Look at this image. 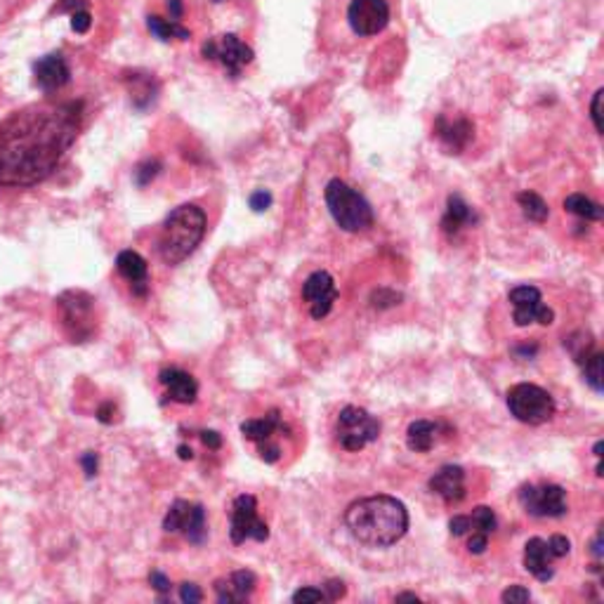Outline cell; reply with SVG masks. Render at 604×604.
Listing matches in <instances>:
<instances>
[{"label": "cell", "mask_w": 604, "mask_h": 604, "mask_svg": "<svg viewBox=\"0 0 604 604\" xmlns=\"http://www.w3.org/2000/svg\"><path fill=\"white\" fill-rule=\"evenodd\" d=\"M80 102L31 104L0 126V184L33 187L48 180L76 142Z\"/></svg>", "instance_id": "1"}, {"label": "cell", "mask_w": 604, "mask_h": 604, "mask_svg": "<svg viewBox=\"0 0 604 604\" xmlns=\"http://www.w3.org/2000/svg\"><path fill=\"white\" fill-rule=\"evenodd\" d=\"M394 0H321L319 38L328 50H347L373 41L390 26Z\"/></svg>", "instance_id": "2"}, {"label": "cell", "mask_w": 604, "mask_h": 604, "mask_svg": "<svg viewBox=\"0 0 604 604\" xmlns=\"http://www.w3.org/2000/svg\"><path fill=\"white\" fill-rule=\"evenodd\" d=\"M344 524L359 543L369 548H390L409 532V510L394 495H369L344 510Z\"/></svg>", "instance_id": "3"}, {"label": "cell", "mask_w": 604, "mask_h": 604, "mask_svg": "<svg viewBox=\"0 0 604 604\" xmlns=\"http://www.w3.org/2000/svg\"><path fill=\"white\" fill-rule=\"evenodd\" d=\"M208 230V218L196 203L177 206L165 218L158 234V255L165 265H180L199 248Z\"/></svg>", "instance_id": "4"}, {"label": "cell", "mask_w": 604, "mask_h": 604, "mask_svg": "<svg viewBox=\"0 0 604 604\" xmlns=\"http://www.w3.org/2000/svg\"><path fill=\"white\" fill-rule=\"evenodd\" d=\"M324 199H326L333 222L338 224L343 231L362 234V231H369L373 227L375 215L369 201L340 177H333L328 182L326 189H324Z\"/></svg>", "instance_id": "5"}, {"label": "cell", "mask_w": 604, "mask_h": 604, "mask_svg": "<svg viewBox=\"0 0 604 604\" xmlns=\"http://www.w3.org/2000/svg\"><path fill=\"white\" fill-rule=\"evenodd\" d=\"M508 409L520 423L543 425L555 416V399L543 387L520 382L508 390Z\"/></svg>", "instance_id": "6"}, {"label": "cell", "mask_w": 604, "mask_h": 604, "mask_svg": "<svg viewBox=\"0 0 604 604\" xmlns=\"http://www.w3.org/2000/svg\"><path fill=\"white\" fill-rule=\"evenodd\" d=\"M338 441L344 451H362L371 441L381 437V420L371 416L366 409L344 406L338 413Z\"/></svg>", "instance_id": "7"}, {"label": "cell", "mask_w": 604, "mask_h": 604, "mask_svg": "<svg viewBox=\"0 0 604 604\" xmlns=\"http://www.w3.org/2000/svg\"><path fill=\"white\" fill-rule=\"evenodd\" d=\"M520 503L532 517L541 520H560L569 513L567 491L560 484H526L520 489Z\"/></svg>", "instance_id": "8"}, {"label": "cell", "mask_w": 604, "mask_h": 604, "mask_svg": "<svg viewBox=\"0 0 604 604\" xmlns=\"http://www.w3.org/2000/svg\"><path fill=\"white\" fill-rule=\"evenodd\" d=\"M230 536L231 543L241 545L246 541H267L269 538V526L258 517V501L255 495L241 494L234 498L230 517Z\"/></svg>", "instance_id": "9"}, {"label": "cell", "mask_w": 604, "mask_h": 604, "mask_svg": "<svg viewBox=\"0 0 604 604\" xmlns=\"http://www.w3.org/2000/svg\"><path fill=\"white\" fill-rule=\"evenodd\" d=\"M164 529L168 533L182 532L189 543H203L206 541L208 526H206V510L201 503L175 501L170 505L168 514L164 520Z\"/></svg>", "instance_id": "10"}, {"label": "cell", "mask_w": 604, "mask_h": 604, "mask_svg": "<svg viewBox=\"0 0 604 604\" xmlns=\"http://www.w3.org/2000/svg\"><path fill=\"white\" fill-rule=\"evenodd\" d=\"M92 302L95 300L83 290H67L60 297L61 319L73 343H85L92 335Z\"/></svg>", "instance_id": "11"}, {"label": "cell", "mask_w": 604, "mask_h": 604, "mask_svg": "<svg viewBox=\"0 0 604 604\" xmlns=\"http://www.w3.org/2000/svg\"><path fill=\"white\" fill-rule=\"evenodd\" d=\"M201 52H203L206 60L222 61V67L227 69V73H230L231 79H239V76H241V69L246 67V64H250L255 57L253 48L246 45L236 33H227V36H222L220 41L203 42Z\"/></svg>", "instance_id": "12"}, {"label": "cell", "mask_w": 604, "mask_h": 604, "mask_svg": "<svg viewBox=\"0 0 604 604\" xmlns=\"http://www.w3.org/2000/svg\"><path fill=\"white\" fill-rule=\"evenodd\" d=\"M508 300L513 302V321L517 326H529L533 321L550 326L555 321V312L543 305L541 290L536 286H517L510 290Z\"/></svg>", "instance_id": "13"}, {"label": "cell", "mask_w": 604, "mask_h": 604, "mask_svg": "<svg viewBox=\"0 0 604 604\" xmlns=\"http://www.w3.org/2000/svg\"><path fill=\"white\" fill-rule=\"evenodd\" d=\"M302 300L309 305V315L312 319H326L331 315L333 302L338 300V288L335 281L328 272L309 274L302 284Z\"/></svg>", "instance_id": "14"}, {"label": "cell", "mask_w": 604, "mask_h": 604, "mask_svg": "<svg viewBox=\"0 0 604 604\" xmlns=\"http://www.w3.org/2000/svg\"><path fill=\"white\" fill-rule=\"evenodd\" d=\"M33 73H36V85L42 92H55L61 90L64 85L71 80V69H69L67 60L61 52H52L45 55L33 64Z\"/></svg>", "instance_id": "15"}, {"label": "cell", "mask_w": 604, "mask_h": 604, "mask_svg": "<svg viewBox=\"0 0 604 604\" xmlns=\"http://www.w3.org/2000/svg\"><path fill=\"white\" fill-rule=\"evenodd\" d=\"M429 489L448 505H456L466 498V470L460 466H444L432 475Z\"/></svg>", "instance_id": "16"}, {"label": "cell", "mask_w": 604, "mask_h": 604, "mask_svg": "<svg viewBox=\"0 0 604 604\" xmlns=\"http://www.w3.org/2000/svg\"><path fill=\"white\" fill-rule=\"evenodd\" d=\"M435 135L451 154H460V151L470 145L475 127H472V123L467 121V118H463V116L448 118V116L441 114L435 123Z\"/></svg>", "instance_id": "17"}, {"label": "cell", "mask_w": 604, "mask_h": 604, "mask_svg": "<svg viewBox=\"0 0 604 604\" xmlns=\"http://www.w3.org/2000/svg\"><path fill=\"white\" fill-rule=\"evenodd\" d=\"M116 269H118V274L126 281H130L135 296H146V288H149V265H146L142 255L135 253V250H121L118 258H116Z\"/></svg>", "instance_id": "18"}, {"label": "cell", "mask_w": 604, "mask_h": 604, "mask_svg": "<svg viewBox=\"0 0 604 604\" xmlns=\"http://www.w3.org/2000/svg\"><path fill=\"white\" fill-rule=\"evenodd\" d=\"M552 552L548 548V541L543 538H529L524 545V567L526 571L533 576V579L543 580L548 583L552 576H555V569H552Z\"/></svg>", "instance_id": "19"}, {"label": "cell", "mask_w": 604, "mask_h": 604, "mask_svg": "<svg viewBox=\"0 0 604 604\" xmlns=\"http://www.w3.org/2000/svg\"><path fill=\"white\" fill-rule=\"evenodd\" d=\"M255 586H258V579H255L253 571L239 569L227 580H215V592H218V599L222 604L243 602L253 595Z\"/></svg>", "instance_id": "20"}, {"label": "cell", "mask_w": 604, "mask_h": 604, "mask_svg": "<svg viewBox=\"0 0 604 604\" xmlns=\"http://www.w3.org/2000/svg\"><path fill=\"white\" fill-rule=\"evenodd\" d=\"M161 385L168 390V397L177 404H193L199 397V385L193 381V375L182 369H164L158 373Z\"/></svg>", "instance_id": "21"}, {"label": "cell", "mask_w": 604, "mask_h": 604, "mask_svg": "<svg viewBox=\"0 0 604 604\" xmlns=\"http://www.w3.org/2000/svg\"><path fill=\"white\" fill-rule=\"evenodd\" d=\"M241 432L246 439L255 441V444H265V441H272V437L277 435V432H290V428L281 420V413H278L277 409H272L265 418L246 420V423L241 425Z\"/></svg>", "instance_id": "22"}, {"label": "cell", "mask_w": 604, "mask_h": 604, "mask_svg": "<svg viewBox=\"0 0 604 604\" xmlns=\"http://www.w3.org/2000/svg\"><path fill=\"white\" fill-rule=\"evenodd\" d=\"M477 222V215L467 206L466 201L460 196H448L447 212H444V220H441V230L447 231L448 236L458 234L463 227H470V224Z\"/></svg>", "instance_id": "23"}, {"label": "cell", "mask_w": 604, "mask_h": 604, "mask_svg": "<svg viewBox=\"0 0 604 604\" xmlns=\"http://www.w3.org/2000/svg\"><path fill=\"white\" fill-rule=\"evenodd\" d=\"M437 435H439V425L432 420H413L406 429V447L416 453H428L435 447Z\"/></svg>", "instance_id": "24"}, {"label": "cell", "mask_w": 604, "mask_h": 604, "mask_svg": "<svg viewBox=\"0 0 604 604\" xmlns=\"http://www.w3.org/2000/svg\"><path fill=\"white\" fill-rule=\"evenodd\" d=\"M564 211L574 212V215L583 220H590V222H599L604 218L602 206L588 199L586 193H569L567 199H564Z\"/></svg>", "instance_id": "25"}, {"label": "cell", "mask_w": 604, "mask_h": 604, "mask_svg": "<svg viewBox=\"0 0 604 604\" xmlns=\"http://www.w3.org/2000/svg\"><path fill=\"white\" fill-rule=\"evenodd\" d=\"M146 26H149L151 33L161 38V41H173V38H177V41H189V38H192V31L184 29V26L177 24V22L158 17V14L146 17Z\"/></svg>", "instance_id": "26"}, {"label": "cell", "mask_w": 604, "mask_h": 604, "mask_svg": "<svg viewBox=\"0 0 604 604\" xmlns=\"http://www.w3.org/2000/svg\"><path fill=\"white\" fill-rule=\"evenodd\" d=\"M517 203H520L522 212H524L526 218L532 220V222H545L550 215L548 203L543 201V196H538L536 192H522L517 193Z\"/></svg>", "instance_id": "27"}, {"label": "cell", "mask_w": 604, "mask_h": 604, "mask_svg": "<svg viewBox=\"0 0 604 604\" xmlns=\"http://www.w3.org/2000/svg\"><path fill=\"white\" fill-rule=\"evenodd\" d=\"M602 352H592L590 357L583 362V375H586V382L595 390V392H602L604 387V371H602Z\"/></svg>", "instance_id": "28"}, {"label": "cell", "mask_w": 604, "mask_h": 604, "mask_svg": "<svg viewBox=\"0 0 604 604\" xmlns=\"http://www.w3.org/2000/svg\"><path fill=\"white\" fill-rule=\"evenodd\" d=\"M470 524L472 532H482L486 533V536H491V533L495 532V526H498V520H495L494 510L486 508V505H477L470 514Z\"/></svg>", "instance_id": "29"}, {"label": "cell", "mask_w": 604, "mask_h": 604, "mask_svg": "<svg viewBox=\"0 0 604 604\" xmlns=\"http://www.w3.org/2000/svg\"><path fill=\"white\" fill-rule=\"evenodd\" d=\"M161 173V161H156V158H149V161H145V164H139L137 170H135V180H137L139 187H146L154 177Z\"/></svg>", "instance_id": "30"}, {"label": "cell", "mask_w": 604, "mask_h": 604, "mask_svg": "<svg viewBox=\"0 0 604 604\" xmlns=\"http://www.w3.org/2000/svg\"><path fill=\"white\" fill-rule=\"evenodd\" d=\"M501 599L505 604H524V602H529V599H532V592L526 590L524 586H510V588H505V590H503Z\"/></svg>", "instance_id": "31"}, {"label": "cell", "mask_w": 604, "mask_h": 604, "mask_svg": "<svg viewBox=\"0 0 604 604\" xmlns=\"http://www.w3.org/2000/svg\"><path fill=\"white\" fill-rule=\"evenodd\" d=\"M293 602L297 604H307V602H326V592L321 588H300L297 592H293Z\"/></svg>", "instance_id": "32"}, {"label": "cell", "mask_w": 604, "mask_h": 604, "mask_svg": "<svg viewBox=\"0 0 604 604\" xmlns=\"http://www.w3.org/2000/svg\"><path fill=\"white\" fill-rule=\"evenodd\" d=\"M548 548L550 552H552V557L555 560H560V557H567L569 552H571V543H569V538L562 536V533H555V536L548 538Z\"/></svg>", "instance_id": "33"}, {"label": "cell", "mask_w": 604, "mask_h": 604, "mask_svg": "<svg viewBox=\"0 0 604 604\" xmlns=\"http://www.w3.org/2000/svg\"><path fill=\"white\" fill-rule=\"evenodd\" d=\"M399 300H401V296H399V293H394V290H390V288L375 290L373 297H371V302H373V307H378V309L392 307V305H397Z\"/></svg>", "instance_id": "34"}, {"label": "cell", "mask_w": 604, "mask_h": 604, "mask_svg": "<svg viewBox=\"0 0 604 604\" xmlns=\"http://www.w3.org/2000/svg\"><path fill=\"white\" fill-rule=\"evenodd\" d=\"M602 95L604 90L599 88L595 95H592V102H590V118H592V126H595V133L602 135L604 126H602Z\"/></svg>", "instance_id": "35"}, {"label": "cell", "mask_w": 604, "mask_h": 604, "mask_svg": "<svg viewBox=\"0 0 604 604\" xmlns=\"http://www.w3.org/2000/svg\"><path fill=\"white\" fill-rule=\"evenodd\" d=\"M92 26V14L88 13V10H76V13L71 14V29L76 31V33H88Z\"/></svg>", "instance_id": "36"}, {"label": "cell", "mask_w": 604, "mask_h": 604, "mask_svg": "<svg viewBox=\"0 0 604 604\" xmlns=\"http://www.w3.org/2000/svg\"><path fill=\"white\" fill-rule=\"evenodd\" d=\"M448 529H451L453 536H466V533H470L472 532L470 514H456V517H451Z\"/></svg>", "instance_id": "37"}, {"label": "cell", "mask_w": 604, "mask_h": 604, "mask_svg": "<svg viewBox=\"0 0 604 604\" xmlns=\"http://www.w3.org/2000/svg\"><path fill=\"white\" fill-rule=\"evenodd\" d=\"M180 599L184 604H199L203 599V592L196 583H182L180 586Z\"/></svg>", "instance_id": "38"}, {"label": "cell", "mask_w": 604, "mask_h": 604, "mask_svg": "<svg viewBox=\"0 0 604 604\" xmlns=\"http://www.w3.org/2000/svg\"><path fill=\"white\" fill-rule=\"evenodd\" d=\"M486 548H489V536L482 532H470V538H467V550H470L472 555H482Z\"/></svg>", "instance_id": "39"}, {"label": "cell", "mask_w": 604, "mask_h": 604, "mask_svg": "<svg viewBox=\"0 0 604 604\" xmlns=\"http://www.w3.org/2000/svg\"><path fill=\"white\" fill-rule=\"evenodd\" d=\"M248 203H250V208H253L255 212L267 211V208L272 206V193L265 192V189H260V192L250 193V199H248Z\"/></svg>", "instance_id": "40"}, {"label": "cell", "mask_w": 604, "mask_h": 604, "mask_svg": "<svg viewBox=\"0 0 604 604\" xmlns=\"http://www.w3.org/2000/svg\"><path fill=\"white\" fill-rule=\"evenodd\" d=\"M321 590L326 592V599H328V602H338L340 598H344V592H347V588H344L343 580L331 579V580H328V583H326V586L321 588Z\"/></svg>", "instance_id": "41"}, {"label": "cell", "mask_w": 604, "mask_h": 604, "mask_svg": "<svg viewBox=\"0 0 604 604\" xmlns=\"http://www.w3.org/2000/svg\"><path fill=\"white\" fill-rule=\"evenodd\" d=\"M258 451H260V458L265 463H277L281 458V447L274 444V441H265V444H258Z\"/></svg>", "instance_id": "42"}, {"label": "cell", "mask_w": 604, "mask_h": 604, "mask_svg": "<svg viewBox=\"0 0 604 604\" xmlns=\"http://www.w3.org/2000/svg\"><path fill=\"white\" fill-rule=\"evenodd\" d=\"M80 466H83L85 477H95L97 467H99V458H97V453L95 451H85L83 456H80Z\"/></svg>", "instance_id": "43"}, {"label": "cell", "mask_w": 604, "mask_h": 604, "mask_svg": "<svg viewBox=\"0 0 604 604\" xmlns=\"http://www.w3.org/2000/svg\"><path fill=\"white\" fill-rule=\"evenodd\" d=\"M149 583L151 588L156 592H161V595H165V592H170V579L165 574H161V571H151L149 574Z\"/></svg>", "instance_id": "44"}, {"label": "cell", "mask_w": 604, "mask_h": 604, "mask_svg": "<svg viewBox=\"0 0 604 604\" xmlns=\"http://www.w3.org/2000/svg\"><path fill=\"white\" fill-rule=\"evenodd\" d=\"M201 439H203V444H206L208 448H212V451H218V448L222 447V437H220L215 429H203Z\"/></svg>", "instance_id": "45"}, {"label": "cell", "mask_w": 604, "mask_h": 604, "mask_svg": "<svg viewBox=\"0 0 604 604\" xmlns=\"http://www.w3.org/2000/svg\"><path fill=\"white\" fill-rule=\"evenodd\" d=\"M111 413H114V404H104L99 411H97V418H99V423H111L114 418H111Z\"/></svg>", "instance_id": "46"}, {"label": "cell", "mask_w": 604, "mask_h": 604, "mask_svg": "<svg viewBox=\"0 0 604 604\" xmlns=\"http://www.w3.org/2000/svg\"><path fill=\"white\" fill-rule=\"evenodd\" d=\"M602 529H598V533H595V538H592V555L598 557H602Z\"/></svg>", "instance_id": "47"}, {"label": "cell", "mask_w": 604, "mask_h": 604, "mask_svg": "<svg viewBox=\"0 0 604 604\" xmlns=\"http://www.w3.org/2000/svg\"><path fill=\"white\" fill-rule=\"evenodd\" d=\"M168 10H170V17H173V22H177V19L182 17V3H180V0H168Z\"/></svg>", "instance_id": "48"}, {"label": "cell", "mask_w": 604, "mask_h": 604, "mask_svg": "<svg viewBox=\"0 0 604 604\" xmlns=\"http://www.w3.org/2000/svg\"><path fill=\"white\" fill-rule=\"evenodd\" d=\"M397 602H420V598L416 592H401V595H397Z\"/></svg>", "instance_id": "49"}, {"label": "cell", "mask_w": 604, "mask_h": 604, "mask_svg": "<svg viewBox=\"0 0 604 604\" xmlns=\"http://www.w3.org/2000/svg\"><path fill=\"white\" fill-rule=\"evenodd\" d=\"M177 453H180L182 460H192L193 458V451L189 447H184V444H182V447L177 448Z\"/></svg>", "instance_id": "50"}, {"label": "cell", "mask_w": 604, "mask_h": 604, "mask_svg": "<svg viewBox=\"0 0 604 604\" xmlns=\"http://www.w3.org/2000/svg\"><path fill=\"white\" fill-rule=\"evenodd\" d=\"M602 448H604V441L602 439L595 441V448H592V453L598 456V460H602Z\"/></svg>", "instance_id": "51"}]
</instances>
